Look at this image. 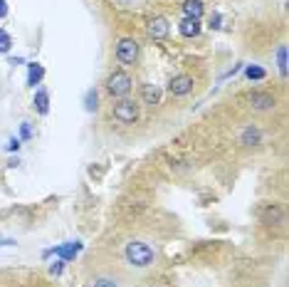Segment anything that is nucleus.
<instances>
[{"mask_svg": "<svg viewBox=\"0 0 289 287\" xmlns=\"http://www.w3.org/2000/svg\"><path fill=\"white\" fill-rule=\"evenodd\" d=\"M62 270H65V260H59V262H55V265L50 268V273L52 275H62Z\"/></svg>", "mask_w": 289, "mask_h": 287, "instance_id": "nucleus-22", "label": "nucleus"}, {"mask_svg": "<svg viewBox=\"0 0 289 287\" xmlns=\"http://www.w3.org/2000/svg\"><path fill=\"white\" fill-rule=\"evenodd\" d=\"M8 15V5H5V0H0V17H5Z\"/></svg>", "mask_w": 289, "mask_h": 287, "instance_id": "nucleus-25", "label": "nucleus"}, {"mask_svg": "<svg viewBox=\"0 0 289 287\" xmlns=\"http://www.w3.org/2000/svg\"><path fill=\"white\" fill-rule=\"evenodd\" d=\"M20 134H23V139H30V136H32V127H30V121H23V129H20Z\"/></svg>", "mask_w": 289, "mask_h": 287, "instance_id": "nucleus-21", "label": "nucleus"}, {"mask_svg": "<svg viewBox=\"0 0 289 287\" xmlns=\"http://www.w3.org/2000/svg\"><path fill=\"white\" fill-rule=\"evenodd\" d=\"M42 77H45V70H42V65H30V72H28V85L30 87H35V85H40L42 82Z\"/></svg>", "mask_w": 289, "mask_h": 287, "instance_id": "nucleus-14", "label": "nucleus"}, {"mask_svg": "<svg viewBox=\"0 0 289 287\" xmlns=\"http://www.w3.org/2000/svg\"><path fill=\"white\" fill-rule=\"evenodd\" d=\"M210 28H220V15H218V13L210 17Z\"/></svg>", "mask_w": 289, "mask_h": 287, "instance_id": "nucleus-24", "label": "nucleus"}, {"mask_svg": "<svg viewBox=\"0 0 289 287\" xmlns=\"http://www.w3.org/2000/svg\"><path fill=\"white\" fill-rule=\"evenodd\" d=\"M116 59L121 65H136L138 59V43L134 37H121L116 43Z\"/></svg>", "mask_w": 289, "mask_h": 287, "instance_id": "nucleus-3", "label": "nucleus"}, {"mask_svg": "<svg viewBox=\"0 0 289 287\" xmlns=\"http://www.w3.org/2000/svg\"><path fill=\"white\" fill-rule=\"evenodd\" d=\"M193 77L191 74H176L171 82H168V92L173 94V97H185V94H191L193 92Z\"/></svg>", "mask_w": 289, "mask_h": 287, "instance_id": "nucleus-5", "label": "nucleus"}, {"mask_svg": "<svg viewBox=\"0 0 289 287\" xmlns=\"http://www.w3.org/2000/svg\"><path fill=\"white\" fill-rule=\"evenodd\" d=\"M141 99H143V104H158L161 101V89L156 85H143L141 87Z\"/></svg>", "mask_w": 289, "mask_h": 287, "instance_id": "nucleus-11", "label": "nucleus"}, {"mask_svg": "<svg viewBox=\"0 0 289 287\" xmlns=\"http://www.w3.org/2000/svg\"><path fill=\"white\" fill-rule=\"evenodd\" d=\"M178 30H180L183 37H198V35H200V20H191V17H185V20L178 25Z\"/></svg>", "mask_w": 289, "mask_h": 287, "instance_id": "nucleus-13", "label": "nucleus"}, {"mask_svg": "<svg viewBox=\"0 0 289 287\" xmlns=\"http://www.w3.org/2000/svg\"><path fill=\"white\" fill-rule=\"evenodd\" d=\"M146 32H149L151 40H163V37H168V32H171V25H168L166 17H153L151 23H149V28H146Z\"/></svg>", "mask_w": 289, "mask_h": 287, "instance_id": "nucleus-7", "label": "nucleus"}, {"mask_svg": "<svg viewBox=\"0 0 289 287\" xmlns=\"http://www.w3.org/2000/svg\"><path fill=\"white\" fill-rule=\"evenodd\" d=\"M35 107H37L40 114H47V112H50V94H47L45 89H40V92L35 94Z\"/></svg>", "mask_w": 289, "mask_h": 287, "instance_id": "nucleus-15", "label": "nucleus"}, {"mask_svg": "<svg viewBox=\"0 0 289 287\" xmlns=\"http://www.w3.org/2000/svg\"><path fill=\"white\" fill-rule=\"evenodd\" d=\"M5 149H8V151H17V149H20V139H10Z\"/></svg>", "mask_w": 289, "mask_h": 287, "instance_id": "nucleus-23", "label": "nucleus"}, {"mask_svg": "<svg viewBox=\"0 0 289 287\" xmlns=\"http://www.w3.org/2000/svg\"><path fill=\"white\" fill-rule=\"evenodd\" d=\"M277 67H279L282 77H287V47L284 45H279V50H277Z\"/></svg>", "mask_w": 289, "mask_h": 287, "instance_id": "nucleus-16", "label": "nucleus"}, {"mask_svg": "<svg viewBox=\"0 0 289 287\" xmlns=\"http://www.w3.org/2000/svg\"><path fill=\"white\" fill-rule=\"evenodd\" d=\"M245 74H247V79H264V74H267V72L262 70V67H257V65H252V67L245 70Z\"/></svg>", "mask_w": 289, "mask_h": 287, "instance_id": "nucleus-18", "label": "nucleus"}, {"mask_svg": "<svg viewBox=\"0 0 289 287\" xmlns=\"http://www.w3.org/2000/svg\"><path fill=\"white\" fill-rule=\"evenodd\" d=\"M92 287H119V282L111 280V277H99V280L92 282Z\"/></svg>", "mask_w": 289, "mask_h": 287, "instance_id": "nucleus-20", "label": "nucleus"}, {"mask_svg": "<svg viewBox=\"0 0 289 287\" xmlns=\"http://www.w3.org/2000/svg\"><path fill=\"white\" fill-rule=\"evenodd\" d=\"M10 45H13L10 35L5 30H0V52H10Z\"/></svg>", "mask_w": 289, "mask_h": 287, "instance_id": "nucleus-19", "label": "nucleus"}, {"mask_svg": "<svg viewBox=\"0 0 289 287\" xmlns=\"http://www.w3.org/2000/svg\"><path fill=\"white\" fill-rule=\"evenodd\" d=\"M262 220H264V223L282 225V223H284V211H282V208H277V206H270V208H264V211H262Z\"/></svg>", "mask_w": 289, "mask_h": 287, "instance_id": "nucleus-12", "label": "nucleus"}, {"mask_svg": "<svg viewBox=\"0 0 289 287\" xmlns=\"http://www.w3.org/2000/svg\"><path fill=\"white\" fill-rule=\"evenodd\" d=\"M114 119L119 124H134L138 119V104L131 99H121L114 107Z\"/></svg>", "mask_w": 289, "mask_h": 287, "instance_id": "nucleus-4", "label": "nucleus"}, {"mask_svg": "<svg viewBox=\"0 0 289 287\" xmlns=\"http://www.w3.org/2000/svg\"><path fill=\"white\" fill-rule=\"evenodd\" d=\"M82 250V245L79 243H65V245H59V248H55V250H47L45 255H59V260H65V262H69V260H74V255Z\"/></svg>", "mask_w": 289, "mask_h": 287, "instance_id": "nucleus-8", "label": "nucleus"}, {"mask_svg": "<svg viewBox=\"0 0 289 287\" xmlns=\"http://www.w3.org/2000/svg\"><path fill=\"white\" fill-rule=\"evenodd\" d=\"M126 260L134 268H149V265H153V260H156V253H153V248L149 243L131 240V243L126 245Z\"/></svg>", "mask_w": 289, "mask_h": 287, "instance_id": "nucleus-1", "label": "nucleus"}, {"mask_svg": "<svg viewBox=\"0 0 289 287\" xmlns=\"http://www.w3.org/2000/svg\"><path fill=\"white\" fill-rule=\"evenodd\" d=\"M247 104L255 112H270V109H275V97L267 92H252L247 94Z\"/></svg>", "mask_w": 289, "mask_h": 287, "instance_id": "nucleus-6", "label": "nucleus"}, {"mask_svg": "<svg viewBox=\"0 0 289 287\" xmlns=\"http://www.w3.org/2000/svg\"><path fill=\"white\" fill-rule=\"evenodd\" d=\"M134 87V79L126 74V72H114L107 77V92L111 97H126Z\"/></svg>", "mask_w": 289, "mask_h": 287, "instance_id": "nucleus-2", "label": "nucleus"}, {"mask_svg": "<svg viewBox=\"0 0 289 287\" xmlns=\"http://www.w3.org/2000/svg\"><path fill=\"white\" fill-rule=\"evenodd\" d=\"M96 107H99V97H96L94 89H89L87 97H84V109L87 112H96Z\"/></svg>", "mask_w": 289, "mask_h": 287, "instance_id": "nucleus-17", "label": "nucleus"}, {"mask_svg": "<svg viewBox=\"0 0 289 287\" xmlns=\"http://www.w3.org/2000/svg\"><path fill=\"white\" fill-rule=\"evenodd\" d=\"M262 141V131L257 127H245L240 131V144L242 146H257Z\"/></svg>", "mask_w": 289, "mask_h": 287, "instance_id": "nucleus-9", "label": "nucleus"}, {"mask_svg": "<svg viewBox=\"0 0 289 287\" xmlns=\"http://www.w3.org/2000/svg\"><path fill=\"white\" fill-rule=\"evenodd\" d=\"M203 13H205V8H203L200 0H185V3H183V15H185V17H191V20H200Z\"/></svg>", "mask_w": 289, "mask_h": 287, "instance_id": "nucleus-10", "label": "nucleus"}]
</instances>
